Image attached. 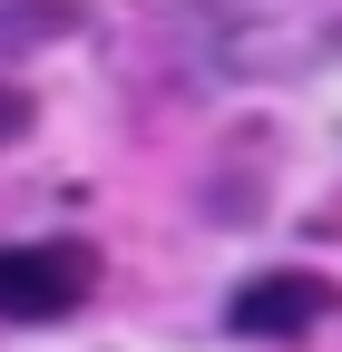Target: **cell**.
<instances>
[{"instance_id":"cell-2","label":"cell","mask_w":342,"mask_h":352,"mask_svg":"<svg viewBox=\"0 0 342 352\" xmlns=\"http://www.w3.org/2000/svg\"><path fill=\"white\" fill-rule=\"evenodd\" d=\"M332 314H342V284L313 274V264H274V274L235 284V303H225V323H235L244 342H304V333L332 323Z\"/></svg>"},{"instance_id":"cell-1","label":"cell","mask_w":342,"mask_h":352,"mask_svg":"<svg viewBox=\"0 0 342 352\" xmlns=\"http://www.w3.org/2000/svg\"><path fill=\"white\" fill-rule=\"evenodd\" d=\"M89 294H98V245H78V235L0 245V323H59Z\"/></svg>"},{"instance_id":"cell-3","label":"cell","mask_w":342,"mask_h":352,"mask_svg":"<svg viewBox=\"0 0 342 352\" xmlns=\"http://www.w3.org/2000/svg\"><path fill=\"white\" fill-rule=\"evenodd\" d=\"M20 127H30V98H20V88H0V147L20 138Z\"/></svg>"}]
</instances>
